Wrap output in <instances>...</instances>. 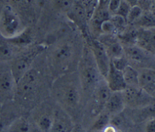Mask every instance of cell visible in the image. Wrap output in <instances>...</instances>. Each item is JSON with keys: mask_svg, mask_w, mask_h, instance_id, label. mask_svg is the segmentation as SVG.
Wrapping results in <instances>:
<instances>
[{"mask_svg": "<svg viewBox=\"0 0 155 132\" xmlns=\"http://www.w3.org/2000/svg\"><path fill=\"white\" fill-rule=\"evenodd\" d=\"M74 3V0H55V5L58 8L62 11L70 9Z\"/></svg>", "mask_w": 155, "mask_h": 132, "instance_id": "obj_31", "label": "cell"}, {"mask_svg": "<svg viewBox=\"0 0 155 132\" xmlns=\"http://www.w3.org/2000/svg\"><path fill=\"white\" fill-rule=\"evenodd\" d=\"M75 128L72 118L61 106L53 110V120L49 132H71Z\"/></svg>", "mask_w": 155, "mask_h": 132, "instance_id": "obj_8", "label": "cell"}, {"mask_svg": "<svg viewBox=\"0 0 155 132\" xmlns=\"http://www.w3.org/2000/svg\"><path fill=\"white\" fill-rule=\"evenodd\" d=\"M53 110L44 111V112H42L40 114H39L36 117V125L42 132L50 131L51 124H52Z\"/></svg>", "mask_w": 155, "mask_h": 132, "instance_id": "obj_19", "label": "cell"}, {"mask_svg": "<svg viewBox=\"0 0 155 132\" xmlns=\"http://www.w3.org/2000/svg\"><path fill=\"white\" fill-rule=\"evenodd\" d=\"M110 20L114 24L116 30H124L127 25V19L118 15H114L110 17Z\"/></svg>", "mask_w": 155, "mask_h": 132, "instance_id": "obj_26", "label": "cell"}, {"mask_svg": "<svg viewBox=\"0 0 155 132\" xmlns=\"http://www.w3.org/2000/svg\"><path fill=\"white\" fill-rule=\"evenodd\" d=\"M121 1H122V0H110V2H109V5H108L109 12L115 13L116 11L117 10Z\"/></svg>", "mask_w": 155, "mask_h": 132, "instance_id": "obj_33", "label": "cell"}, {"mask_svg": "<svg viewBox=\"0 0 155 132\" xmlns=\"http://www.w3.org/2000/svg\"><path fill=\"white\" fill-rule=\"evenodd\" d=\"M110 59L124 56V46L120 41L113 37H106L101 41Z\"/></svg>", "mask_w": 155, "mask_h": 132, "instance_id": "obj_16", "label": "cell"}, {"mask_svg": "<svg viewBox=\"0 0 155 132\" xmlns=\"http://www.w3.org/2000/svg\"><path fill=\"white\" fill-rule=\"evenodd\" d=\"M8 41L11 45L15 46H24L31 42L32 36L30 31L24 30V31L21 32L17 36L8 39Z\"/></svg>", "mask_w": 155, "mask_h": 132, "instance_id": "obj_23", "label": "cell"}, {"mask_svg": "<svg viewBox=\"0 0 155 132\" xmlns=\"http://www.w3.org/2000/svg\"><path fill=\"white\" fill-rule=\"evenodd\" d=\"M91 132H98V131H91Z\"/></svg>", "mask_w": 155, "mask_h": 132, "instance_id": "obj_40", "label": "cell"}, {"mask_svg": "<svg viewBox=\"0 0 155 132\" xmlns=\"http://www.w3.org/2000/svg\"><path fill=\"white\" fill-rule=\"evenodd\" d=\"M145 132H155V118L148 120L145 125Z\"/></svg>", "mask_w": 155, "mask_h": 132, "instance_id": "obj_34", "label": "cell"}, {"mask_svg": "<svg viewBox=\"0 0 155 132\" xmlns=\"http://www.w3.org/2000/svg\"><path fill=\"white\" fill-rule=\"evenodd\" d=\"M13 56V49L10 43H0V62H7Z\"/></svg>", "mask_w": 155, "mask_h": 132, "instance_id": "obj_25", "label": "cell"}, {"mask_svg": "<svg viewBox=\"0 0 155 132\" xmlns=\"http://www.w3.org/2000/svg\"><path fill=\"white\" fill-rule=\"evenodd\" d=\"M136 45L145 51L155 55V30L142 29L137 31Z\"/></svg>", "mask_w": 155, "mask_h": 132, "instance_id": "obj_13", "label": "cell"}, {"mask_svg": "<svg viewBox=\"0 0 155 132\" xmlns=\"http://www.w3.org/2000/svg\"><path fill=\"white\" fill-rule=\"evenodd\" d=\"M124 56L127 58V61L130 63L135 65H143L142 68H145L144 65H147L150 62V55H152L148 52L145 51L136 45H129L124 46Z\"/></svg>", "mask_w": 155, "mask_h": 132, "instance_id": "obj_11", "label": "cell"}, {"mask_svg": "<svg viewBox=\"0 0 155 132\" xmlns=\"http://www.w3.org/2000/svg\"><path fill=\"white\" fill-rule=\"evenodd\" d=\"M74 56V48L71 44H61L51 52V65L58 72H64L69 68Z\"/></svg>", "mask_w": 155, "mask_h": 132, "instance_id": "obj_6", "label": "cell"}, {"mask_svg": "<svg viewBox=\"0 0 155 132\" xmlns=\"http://www.w3.org/2000/svg\"><path fill=\"white\" fill-rule=\"evenodd\" d=\"M130 8H131V6H130L125 0H122L120 4L119 7H118L117 10L116 12L114 13V15H120V16L124 17V18L127 19V15H128L129 12H130Z\"/></svg>", "mask_w": 155, "mask_h": 132, "instance_id": "obj_29", "label": "cell"}, {"mask_svg": "<svg viewBox=\"0 0 155 132\" xmlns=\"http://www.w3.org/2000/svg\"><path fill=\"white\" fill-rule=\"evenodd\" d=\"M105 80L112 92H122L127 87L124 80L123 71L115 68L111 62Z\"/></svg>", "mask_w": 155, "mask_h": 132, "instance_id": "obj_14", "label": "cell"}, {"mask_svg": "<svg viewBox=\"0 0 155 132\" xmlns=\"http://www.w3.org/2000/svg\"><path fill=\"white\" fill-rule=\"evenodd\" d=\"M1 109H2V104L0 103V111H1Z\"/></svg>", "mask_w": 155, "mask_h": 132, "instance_id": "obj_39", "label": "cell"}, {"mask_svg": "<svg viewBox=\"0 0 155 132\" xmlns=\"http://www.w3.org/2000/svg\"><path fill=\"white\" fill-rule=\"evenodd\" d=\"M21 32L22 31L19 18L10 7H5L0 14V34L8 39Z\"/></svg>", "mask_w": 155, "mask_h": 132, "instance_id": "obj_4", "label": "cell"}, {"mask_svg": "<svg viewBox=\"0 0 155 132\" xmlns=\"http://www.w3.org/2000/svg\"><path fill=\"white\" fill-rule=\"evenodd\" d=\"M126 106L138 109L151 104L153 97L139 87H127L123 91Z\"/></svg>", "mask_w": 155, "mask_h": 132, "instance_id": "obj_7", "label": "cell"}, {"mask_svg": "<svg viewBox=\"0 0 155 132\" xmlns=\"http://www.w3.org/2000/svg\"><path fill=\"white\" fill-rule=\"evenodd\" d=\"M150 12L153 14L155 16V0H152L151 1V8H150Z\"/></svg>", "mask_w": 155, "mask_h": 132, "instance_id": "obj_38", "label": "cell"}, {"mask_svg": "<svg viewBox=\"0 0 155 132\" xmlns=\"http://www.w3.org/2000/svg\"><path fill=\"white\" fill-rule=\"evenodd\" d=\"M99 71L95 64L92 53H86L80 73V83L85 94L93 93L95 87L101 80Z\"/></svg>", "mask_w": 155, "mask_h": 132, "instance_id": "obj_1", "label": "cell"}, {"mask_svg": "<svg viewBox=\"0 0 155 132\" xmlns=\"http://www.w3.org/2000/svg\"><path fill=\"white\" fill-rule=\"evenodd\" d=\"M110 62H111V64L114 65V67L115 68H117V69L121 71H124V68H125L127 65H130L128 61H127V58L125 57V56L110 59Z\"/></svg>", "mask_w": 155, "mask_h": 132, "instance_id": "obj_28", "label": "cell"}, {"mask_svg": "<svg viewBox=\"0 0 155 132\" xmlns=\"http://www.w3.org/2000/svg\"><path fill=\"white\" fill-rule=\"evenodd\" d=\"M131 109H133L132 118L136 122H142L145 120L148 121L155 118V103H151L142 108Z\"/></svg>", "mask_w": 155, "mask_h": 132, "instance_id": "obj_18", "label": "cell"}, {"mask_svg": "<svg viewBox=\"0 0 155 132\" xmlns=\"http://www.w3.org/2000/svg\"><path fill=\"white\" fill-rule=\"evenodd\" d=\"M110 115L107 112L103 110L99 115H98L97 118L91 127L90 131H98L101 132L107 126L110 124Z\"/></svg>", "mask_w": 155, "mask_h": 132, "instance_id": "obj_21", "label": "cell"}, {"mask_svg": "<svg viewBox=\"0 0 155 132\" xmlns=\"http://www.w3.org/2000/svg\"><path fill=\"white\" fill-rule=\"evenodd\" d=\"M101 132H117V130L114 127H113V126H111L110 124H109V125L107 126V127H106Z\"/></svg>", "mask_w": 155, "mask_h": 132, "instance_id": "obj_36", "label": "cell"}, {"mask_svg": "<svg viewBox=\"0 0 155 132\" xmlns=\"http://www.w3.org/2000/svg\"><path fill=\"white\" fill-rule=\"evenodd\" d=\"M135 24L144 29H151L155 27V16L150 11L142 12V15L135 21Z\"/></svg>", "mask_w": 155, "mask_h": 132, "instance_id": "obj_24", "label": "cell"}, {"mask_svg": "<svg viewBox=\"0 0 155 132\" xmlns=\"http://www.w3.org/2000/svg\"><path fill=\"white\" fill-rule=\"evenodd\" d=\"M123 74L127 87H139V72L133 65H127L123 71Z\"/></svg>", "mask_w": 155, "mask_h": 132, "instance_id": "obj_20", "label": "cell"}, {"mask_svg": "<svg viewBox=\"0 0 155 132\" xmlns=\"http://www.w3.org/2000/svg\"><path fill=\"white\" fill-rule=\"evenodd\" d=\"M32 128L30 122L24 118H16L11 124L6 132H31Z\"/></svg>", "mask_w": 155, "mask_h": 132, "instance_id": "obj_22", "label": "cell"}, {"mask_svg": "<svg viewBox=\"0 0 155 132\" xmlns=\"http://www.w3.org/2000/svg\"><path fill=\"white\" fill-rule=\"evenodd\" d=\"M100 30L101 31H103L104 33H105L106 34H111L114 32L115 31V27L114 26V24H112L111 21L110 19L107 20V21H104L102 24H101V27H100Z\"/></svg>", "mask_w": 155, "mask_h": 132, "instance_id": "obj_30", "label": "cell"}, {"mask_svg": "<svg viewBox=\"0 0 155 132\" xmlns=\"http://www.w3.org/2000/svg\"><path fill=\"white\" fill-rule=\"evenodd\" d=\"M44 49L45 48L42 46H36L30 51L23 53L22 55L17 56L15 59H13L9 65L16 84L24 74L30 69L33 62Z\"/></svg>", "mask_w": 155, "mask_h": 132, "instance_id": "obj_2", "label": "cell"}, {"mask_svg": "<svg viewBox=\"0 0 155 132\" xmlns=\"http://www.w3.org/2000/svg\"><path fill=\"white\" fill-rule=\"evenodd\" d=\"M16 82L7 62H0V103L11 100L16 93Z\"/></svg>", "mask_w": 155, "mask_h": 132, "instance_id": "obj_5", "label": "cell"}, {"mask_svg": "<svg viewBox=\"0 0 155 132\" xmlns=\"http://www.w3.org/2000/svg\"><path fill=\"white\" fill-rule=\"evenodd\" d=\"M126 104L122 92H113L104 107V110L110 115L121 113L125 109Z\"/></svg>", "mask_w": 155, "mask_h": 132, "instance_id": "obj_15", "label": "cell"}, {"mask_svg": "<svg viewBox=\"0 0 155 132\" xmlns=\"http://www.w3.org/2000/svg\"><path fill=\"white\" fill-rule=\"evenodd\" d=\"M142 12H143V11L139 5L131 7L130 12L127 15V23H134L142 15Z\"/></svg>", "mask_w": 155, "mask_h": 132, "instance_id": "obj_27", "label": "cell"}, {"mask_svg": "<svg viewBox=\"0 0 155 132\" xmlns=\"http://www.w3.org/2000/svg\"><path fill=\"white\" fill-rule=\"evenodd\" d=\"M151 1L152 0H139L138 5L142 9V11L145 12H148L151 8Z\"/></svg>", "mask_w": 155, "mask_h": 132, "instance_id": "obj_32", "label": "cell"}, {"mask_svg": "<svg viewBox=\"0 0 155 132\" xmlns=\"http://www.w3.org/2000/svg\"><path fill=\"white\" fill-rule=\"evenodd\" d=\"M39 82V73L30 68L21 77L16 85V93L21 96L30 95L35 92Z\"/></svg>", "mask_w": 155, "mask_h": 132, "instance_id": "obj_10", "label": "cell"}, {"mask_svg": "<svg viewBox=\"0 0 155 132\" xmlns=\"http://www.w3.org/2000/svg\"><path fill=\"white\" fill-rule=\"evenodd\" d=\"M112 93L113 92L110 90L109 86H107L105 79L100 80V82L97 85L93 92L97 106L101 107V109H104L106 103L110 98Z\"/></svg>", "mask_w": 155, "mask_h": 132, "instance_id": "obj_17", "label": "cell"}, {"mask_svg": "<svg viewBox=\"0 0 155 132\" xmlns=\"http://www.w3.org/2000/svg\"><path fill=\"white\" fill-rule=\"evenodd\" d=\"M110 0H98V8L101 9H108V5Z\"/></svg>", "mask_w": 155, "mask_h": 132, "instance_id": "obj_35", "label": "cell"}, {"mask_svg": "<svg viewBox=\"0 0 155 132\" xmlns=\"http://www.w3.org/2000/svg\"><path fill=\"white\" fill-rule=\"evenodd\" d=\"M91 52L100 74L102 76L103 78L105 79L110 68V57L107 55L102 44L97 41H93L91 43Z\"/></svg>", "mask_w": 155, "mask_h": 132, "instance_id": "obj_9", "label": "cell"}, {"mask_svg": "<svg viewBox=\"0 0 155 132\" xmlns=\"http://www.w3.org/2000/svg\"><path fill=\"white\" fill-rule=\"evenodd\" d=\"M125 1L127 2L131 7L138 5V3H139V0H125Z\"/></svg>", "mask_w": 155, "mask_h": 132, "instance_id": "obj_37", "label": "cell"}, {"mask_svg": "<svg viewBox=\"0 0 155 132\" xmlns=\"http://www.w3.org/2000/svg\"><path fill=\"white\" fill-rule=\"evenodd\" d=\"M139 72V86L148 95L155 96V69L141 68Z\"/></svg>", "mask_w": 155, "mask_h": 132, "instance_id": "obj_12", "label": "cell"}, {"mask_svg": "<svg viewBox=\"0 0 155 132\" xmlns=\"http://www.w3.org/2000/svg\"><path fill=\"white\" fill-rule=\"evenodd\" d=\"M80 83H77L74 80L68 79L62 80L57 88V95L62 106L70 109H74L78 106L80 101ZM81 87V86H80Z\"/></svg>", "mask_w": 155, "mask_h": 132, "instance_id": "obj_3", "label": "cell"}]
</instances>
